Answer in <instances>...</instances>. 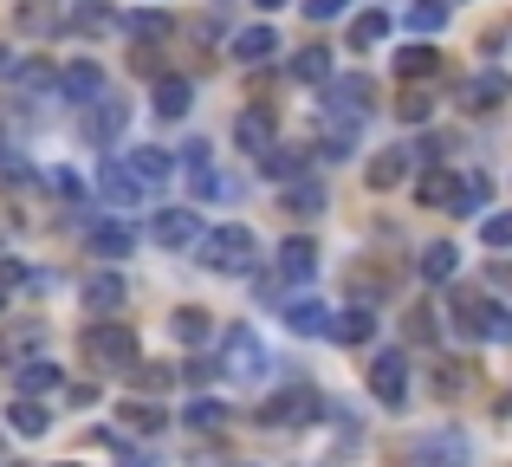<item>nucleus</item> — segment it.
<instances>
[{"label":"nucleus","instance_id":"39448f33","mask_svg":"<svg viewBox=\"0 0 512 467\" xmlns=\"http://www.w3.org/2000/svg\"><path fill=\"white\" fill-rule=\"evenodd\" d=\"M221 370L234 383H260L266 377V344L253 338L247 325H227V338H221Z\"/></svg>","mask_w":512,"mask_h":467},{"label":"nucleus","instance_id":"7c9ffc66","mask_svg":"<svg viewBox=\"0 0 512 467\" xmlns=\"http://www.w3.org/2000/svg\"><path fill=\"white\" fill-rule=\"evenodd\" d=\"M227 416H234L227 403H214V396H195L182 422H188V435H221V429H227Z\"/></svg>","mask_w":512,"mask_h":467},{"label":"nucleus","instance_id":"603ef678","mask_svg":"<svg viewBox=\"0 0 512 467\" xmlns=\"http://www.w3.org/2000/svg\"><path fill=\"white\" fill-rule=\"evenodd\" d=\"M344 7H350V0H305V13H312V20H338Z\"/></svg>","mask_w":512,"mask_h":467},{"label":"nucleus","instance_id":"4468645a","mask_svg":"<svg viewBox=\"0 0 512 467\" xmlns=\"http://www.w3.org/2000/svg\"><path fill=\"white\" fill-rule=\"evenodd\" d=\"M13 26H20L26 39H46V33L65 26V13H59V0H20V7H13Z\"/></svg>","mask_w":512,"mask_h":467},{"label":"nucleus","instance_id":"a19ab883","mask_svg":"<svg viewBox=\"0 0 512 467\" xmlns=\"http://www.w3.org/2000/svg\"><path fill=\"white\" fill-rule=\"evenodd\" d=\"M448 0H415V7H409V26H415V33H441V26H448Z\"/></svg>","mask_w":512,"mask_h":467},{"label":"nucleus","instance_id":"5fc2aeb1","mask_svg":"<svg viewBox=\"0 0 512 467\" xmlns=\"http://www.w3.org/2000/svg\"><path fill=\"white\" fill-rule=\"evenodd\" d=\"M7 65H13V59H7V46H0V72H7Z\"/></svg>","mask_w":512,"mask_h":467},{"label":"nucleus","instance_id":"6e6d98bb","mask_svg":"<svg viewBox=\"0 0 512 467\" xmlns=\"http://www.w3.org/2000/svg\"><path fill=\"white\" fill-rule=\"evenodd\" d=\"M260 7H286V0H260Z\"/></svg>","mask_w":512,"mask_h":467},{"label":"nucleus","instance_id":"9d476101","mask_svg":"<svg viewBox=\"0 0 512 467\" xmlns=\"http://www.w3.org/2000/svg\"><path fill=\"white\" fill-rule=\"evenodd\" d=\"M325 338H338V344H370V338H376V312H370L363 299H350L344 312H331Z\"/></svg>","mask_w":512,"mask_h":467},{"label":"nucleus","instance_id":"4d7b16f0","mask_svg":"<svg viewBox=\"0 0 512 467\" xmlns=\"http://www.w3.org/2000/svg\"><path fill=\"white\" fill-rule=\"evenodd\" d=\"M0 312H7V292H0Z\"/></svg>","mask_w":512,"mask_h":467},{"label":"nucleus","instance_id":"6e6552de","mask_svg":"<svg viewBox=\"0 0 512 467\" xmlns=\"http://www.w3.org/2000/svg\"><path fill=\"white\" fill-rule=\"evenodd\" d=\"M150 240H156V247H195V240H201V215H195V208H156Z\"/></svg>","mask_w":512,"mask_h":467},{"label":"nucleus","instance_id":"dca6fc26","mask_svg":"<svg viewBox=\"0 0 512 467\" xmlns=\"http://www.w3.org/2000/svg\"><path fill=\"white\" fill-rule=\"evenodd\" d=\"M117 416H124V429H130V435H163L169 409L156 403V396H124V403H117Z\"/></svg>","mask_w":512,"mask_h":467},{"label":"nucleus","instance_id":"aec40b11","mask_svg":"<svg viewBox=\"0 0 512 467\" xmlns=\"http://www.w3.org/2000/svg\"><path fill=\"white\" fill-rule=\"evenodd\" d=\"M318 273V247L305 234H292L286 247H279V279H292V286H305V279Z\"/></svg>","mask_w":512,"mask_h":467},{"label":"nucleus","instance_id":"49530a36","mask_svg":"<svg viewBox=\"0 0 512 467\" xmlns=\"http://www.w3.org/2000/svg\"><path fill=\"white\" fill-rule=\"evenodd\" d=\"M130 33H137V39H163V33H169V13H163V7L137 13V20H130Z\"/></svg>","mask_w":512,"mask_h":467},{"label":"nucleus","instance_id":"13d9d810","mask_svg":"<svg viewBox=\"0 0 512 467\" xmlns=\"http://www.w3.org/2000/svg\"><path fill=\"white\" fill-rule=\"evenodd\" d=\"M52 467H72V461H52Z\"/></svg>","mask_w":512,"mask_h":467},{"label":"nucleus","instance_id":"2eb2a0df","mask_svg":"<svg viewBox=\"0 0 512 467\" xmlns=\"http://www.w3.org/2000/svg\"><path fill=\"white\" fill-rule=\"evenodd\" d=\"M454 195H461V176H454V169H428V176L415 182V202L435 208V215H454Z\"/></svg>","mask_w":512,"mask_h":467},{"label":"nucleus","instance_id":"393cba45","mask_svg":"<svg viewBox=\"0 0 512 467\" xmlns=\"http://www.w3.org/2000/svg\"><path fill=\"white\" fill-rule=\"evenodd\" d=\"M124 124H130V104H117V98H98V111H85V137L91 143H111Z\"/></svg>","mask_w":512,"mask_h":467},{"label":"nucleus","instance_id":"f257e3e1","mask_svg":"<svg viewBox=\"0 0 512 467\" xmlns=\"http://www.w3.org/2000/svg\"><path fill=\"white\" fill-rule=\"evenodd\" d=\"M195 253H201V266H208V273L240 279V273H253V260H260V240H253L247 221H227V228H201Z\"/></svg>","mask_w":512,"mask_h":467},{"label":"nucleus","instance_id":"f704fd0d","mask_svg":"<svg viewBox=\"0 0 512 467\" xmlns=\"http://www.w3.org/2000/svg\"><path fill=\"white\" fill-rule=\"evenodd\" d=\"M292 78H299V85H325L331 78V46H299L292 52Z\"/></svg>","mask_w":512,"mask_h":467},{"label":"nucleus","instance_id":"473e14b6","mask_svg":"<svg viewBox=\"0 0 512 467\" xmlns=\"http://www.w3.org/2000/svg\"><path fill=\"white\" fill-rule=\"evenodd\" d=\"M383 39H389V13L383 7H370V13L350 20V52H370V46H383Z\"/></svg>","mask_w":512,"mask_h":467},{"label":"nucleus","instance_id":"864d4df0","mask_svg":"<svg viewBox=\"0 0 512 467\" xmlns=\"http://www.w3.org/2000/svg\"><path fill=\"white\" fill-rule=\"evenodd\" d=\"M52 189H59L65 202H85V182H78V176H65V169H59V176H52Z\"/></svg>","mask_w":512,"mask_h":467},{"label":"nucleus","instance_id":"a18cd8bd","mask_svg":"<svg viewBox=\"0 0 512 467\" xmlns=\"http://www.w3.org/2000/svg\"><path fill=\"white\" fill-rule=\"evenodd\" d=\"M428 111H435V98H428V91H402V104H396L402 124H428Z\"/></svg>","mask_w":512,"mask_h":467},{"label":"nucleus","instance_id":"79ce46f5","mask_svg":"<svg viewBox=\"0 0 512 467\" xmlns=\"http://www.w3.org/2000/svg\"><path fill=\"white\" fill-rule=\"evenodd\" d=\"M493 182L487 176H461V195H454V215H474V208H487Z\"/></svg>","mask_w":512,"mask_h":467},{"label":"nucleus","instance_id":"3c124183","mask_svg":"<svg viewBox=\"0 0 512 467\" xmlns=\"http://www.w3.org/2000/svg\"><path fill=\"white\" fill-rule=\"evenodd\" d=\"M130 65L150 72V78H163V59H156V46H143V39H137V52H130Z\"/></svg>","mask_w":512,"mask_h":467},{"label":"nucleus","instance_id":"c9c22d12","mask_svg":"<svg viewBox=\"0 0 512 467\" xmlns=\"http://www.w3.org/2000/svg\"><path fill=\"white\" fill-rule=\"evenodd\" d=\"M441 72V52L435 46H402L396 52V78H435Z\"/></svg>","mask_w":512,"mask_h":467},{"label":"nucleus","instance_id":"c756f323","mask_svg":"<svg viewBox=\"0 0 512 467\" xmlns=\"http://www.w3.org/2000/svg\"><path fill=\"white\" fill-rule=\"evenodd\" d=\"M286 215H299V221L325 215V189H318L312 176H292V182H286Z\"/></svg>","mask_w":512,"mask_h":467},{"label":"nucleus","instance_id":"423d86ee","mask_svg":"<svg viewBox=\"0 0 512 467\" xmlns=\"http://www.w3.org/2000/svg\"><path fill=\"white\" fill-rule=\"evenodd\" d=\"M370 396L383 409H402V403H409V357H402V351H376L370 357Z\"/></svg>","mask_w":512,"mask_h":467},{"label":"nucleus","instance_id":"ddd939ff","mask_svg":"<svg viewBox=\"0 0 512 467\" xmlns=\"http://www.w3.org/2000/svg\"><path fill=\"white\" fill-rule=\"evenodd\" d=\"M59 91H65V104H91L104 91V72H98V59H72L59 72Z\"/></svg>","mask_w":512,"mask_h":467},{"label":"nucleus","instance_id":"2f4dec72","mask_svg":"<svg viewBox=\"0 0 512 467\" xmlns=\"http://www.w3.org/2000/svg\"><path fill=\"white\" fill-rule=\"evenodd\" d=\"M182 176H188V189H195L201 202H208V195L221 189V182H214V163H208V143H195V150H182Z\"/></svg>","mask_w":512,"mask_h":467},{"label":"nucleus","instance_id":"7ed1b4c3","mask_svg":"<svg viewBox=\"0 0 512 467\" xmlns=\"http://www.w3.org/2000/svg\"><path fill=\"white\" fill-rule=\"evenodd\" d=\"M318 416H325V396H318L312 383H286L279 396H266V403L253 409V422H266V429H312Z\"/></svg>","mask_w":512,"mask_h":467},{"label":"nucleus","instance_id":"c85d7f7f","mask_svg":"<svg viewBox=\"0 0 512 467\" xmlns=\"http://www.w3.org/2000/svg\"><path fill=\"white\" fill-rule=\"evenodd\" d=\"M253 163H260L266 176L292 182V176H305V163H312V150H292V143H273V150H266V156H253Z\"/></svg>","mask_w":512,"mask_h":467},{"label":"nucleus","instance_id":"412c9836","mask_svg":"<svg viewBox=\"0 0 512 467\" xmlns=\"http://www.w3.org/2000/svg\"><path fill=\"white\" fill-rule=\"evenodd\" d=\"M7 429H13V435H46V429H52L46 396H13V403H7Z\"/></svg>","mask_w":512,"mask_h":467},{"label":"nucleus","instance_id":"4be33fe9","mask_svg":"<svg viewBox=\"0 0 512 467\" xmlns=\"http://www.w3.org/2000/svg\"><path fill=\"white\" fill-rule=\"evenodd\" d=\"M273 52H279V33H273V26H240V33H234V59L247 65V72H253V65H266Z\"/></svg>","mask_w":512,"mask_h":467},{"label":"nucleus","instance_id":"72a5a7b5","mask_svg":"<svg viewBox=\"0 0 512 467\" xmlns=\"http://www.w3.org/2000/svg\"><path fill=\"white\" fill-rule=\"evenodd\" d=\"M286 325L299 331V338H325L331 312H325V305H318V299H292V305H286Z\"/></svg>","mask_w":512,"mask_h":467},{"label":"nucleus","instance_id":"8fccbe9b","mask_svg":"<svg viewBox=\"0 0 512 467\" xmlns=\"http://www.w3.org/2000/svg\"><path fill=\"white\" fill-rule=\"evenodd\" d=\"M13 286H33V273L20 260H0V292H13Z\"/></svg>","mask_w":512,"mask_h":467},{"label":"nucleus","instance_id":"6ab92c4d","mask_svg":"<svg viewBox=\"0 0 512 467\" xmlns=\"http://www.w3.org/2000/svg\"><path fill=\"white\" fill-rule=\"evenodd\" d=\"M415 266H422V279H428V286H448V279L461 273V247H454V240H428Z\"/></svg>","mask_w":512,"mask_h":467},{"label":"nucleus","instance_id":"9b49d317","mask_svg":"<svg viewBox=\"0 0 512 467\" xmlns=\"http://www.w3.org/2000/svg\"><path fill=\"white\" fill-rule=\"evenodd\" d=\"M124 169H130V182H137V189H163V182L175 176L169 150H156V143H143V150H130V156H124Z\"/></svg>","mask_w":512,"mask_h":467},{"label":"nucleus","instance_id":"ea45409f","mask_svg":"<svg viewBox=\"0 0 512 467\" xmlns=\"http://www.w3.org/2000/svg\"><path fill=\"white\" fill-rule=\"evenodd\" d=\"M98 182H104V195H111L117 208H130V202L143 195L137 182H130V169H124V163H104V169H98Z\"/></svg>","mask_w":512,"mask_h":467},{"label":"nucleus","instance_id":"b1692460","mask_svg":"<svg viewBox=\"0 0 512 467\" xmlns=\"http://www.w3.org/2000/svg\"><path fill=\"white\" fill-rule=\"evenodd\" d=\"M85 240H91V253H98V260H124V253L137 247V234H130L124 221H91Z\"/></svg>","mask_w":512,"mask_h":467},{"label":"nucleus","instance_id":"f8f14e48","mask_svg":"<svg viewBox=\"0 0 512 467\" xmlns=\"http://www.w3.org/2000/svg\"><path fill=\"white\" fill-rule=\"evenodd\" d=\"M234 143H240V150H247V156H266V150H273V111H266V104H260V111H240L234 117Z\"/></svg>","mask_w":512,"mask_h":467},{"label":"nucleus","instance_id":"cd10ccee","mask_svg":"<svg viewBox=\"0 0 512 467\" xmlns=\"http://www.w3.org/2000/svg\"><path fill=\"white\" fill-rule=\"evenodd\" d=\"M188 98H195V85H188V78H175V72H163V78H156V91H150L156 117H182Z\"/></svg>","mask_w":512,"mask_h":467},{"label":"nucleus","instance_id":"f3484780","mask_svg":"<svg viewBox=\"0 0 512 467\" xmlns=\"http://www.w3.org/2000/svg\"><path fill=\"white\" fill-rule=\"evenodd\" d=\"M506 98H512V78L506 72H480V78H467V91H461L467 111H500Z\"/></svg>","mask_w":512,"mask_h":467},{"label":"nucleus","instance_id":"5701e85b","mask_svg":"<svg viewBox=\"0 0 512 467\" xmlns=\"http://www.w3.org/2000/svg\"><path fill=\"white\" fill-rule=\"evenodd\" d=\"M409 169H415V150H402V143H396V150L370 156V169H363V182H370V189H396V182L409 176Z\"/></svg>","mask_w":512,"mask_h":467},{"label":"nucleus","instance_id":"09e8293b","mask_svg":"<svg viewBox=\"0 0 512 467\" xmlns=\"http://www.w3.org/2000/svg\"><path fill=\"white\" fill-rule=\"evenodd\" d=\"M111 26V7H78V33H104Z\"/></svg>","mask_w":512,"mask_h":467},{"label":"nucleus","instance_id":"58836bf2","mask_svg":"<svg viewBox=\"0 0 512 467\" xmlns=\"http://www.w3.org/2000/svg\"><path fill=\"white\" fill-rule=\"evenodd\" d=\"M467 390H474V364H461V357H454V364L435 370V396H441V403H454V396H467Z\"/></svg>","mask_w":512,"mask_h":467},{"label":"nucleus","instance_id":"f03ea898","mask_svg":"<svg viewBox=\"0 0 512 467\" xmlns=\"http://www.w3.org/2000/svg\"><path fill=\"white\" fill-rule=\"evenodd\" d=\"M78 357H85L91 370H130L137 364V331H130L124 318H91V325L78 331Z\"/></svg>","mask_w":512,"mask_h":467},{"label":"nucleus","instance_id":"de8ad7c7","mask_svg":"<svg viewBox=\"0 0 512 467\" xmlns=\"http://www.w3.org/2000/svg\"><path fill=\"white\" fill-rule=\"evenodd\" d=\"M214 370H221V364H214V357H188V364H182V370H175V377H182V383H188V390H201V383H208V377H214Z\"/></svg>","mask_w":512,"mask_h":467},{"label":"nucleus","instance_id":"e433bc0d","mask_svg":"<svg viewBox=\"0 0 512 467\" xmlns=\"http://www.w3.org/2000/svg\"><path fill=\"white\" fill-rule=\"evenodd\" d=\"M124 377H130V396H163L169 383H175V370L169 364H130Z\"/></svg>","mask_w":512,"mask_h":467},{"label":"nucleus","instance_id":"4c0bfd02","mask_svg":"<svg viewBox=\"0 0 512 467\" xmlns=\"http://www.w3.org/2000/svg\"><path fill=\"white\" fill-rule=\"evenodd\" d=\"M169 331H175V338H182V344H201V338H208V331H214L208 305H182V312L169 318Z\"/></svg>","mask_w":512,"mask_h":467},{"label":"nucleus","instance_id":"20e7f679","mask_svg":"<svg viewBox=\"0 0 512 467\" xmlns=\"http://www.w3.org/2000/svg\"><path fill=\"white\" fill-rule=\"evenodd\" d=\"M389 467H467V442L454 429L409 435V442H389Z\"/></svg>","mask_w":512,"mask_h":467},{"label":"nucleus","instance_id":"bb28decb","mask_svg":"<svg viewBox=\"0 0 512 467\" xmlns=\"http://www.w3.org/2000/svg\"><path fill=\"white\" fill-rule=\"evenodd\" d=\"M52 390H65V370L46 364V357H26L20 364V396H52Z\"/></svg>","mask_w":512,"mask_h":467},{"label":"nucleus","instance_id":"a878e982","mask_svg":"<svg viewBox=\"0 0 512 467\" xmlns=\"http://www.w3.org/2000/svg\"><path fill=\"white\" fill-rule=\"evenodd\" d=\"M441 338V305H409V312H402V344H435Z\"/></svg>","mask_w":512,"mask_h":467},{"label":"nucleus","instance_id":"0eeeda50","mask_svg":"<svg viewBox=\"0 0 512 467\" xmlns=\"http://www.w3.org/2000/svg\"><path fill=\"white\" fill-rule=\"evenodd\" d=\"M370 98H376V85H370L363 72L325 78V111H331V117H363V111H370Z\"/></svg>","mask_w":512,"mask_h":467},{"label":"nucleus","instance_id":"1a4fd4ad","mask_svg":"<svg viewBox=\"0 0 512 467\" xmlns=\"http://www.w3.org/2000/svg\"><path fill=\"white\" fill-rule=\"evenodd\" d=\"M39 351H46V325H39V318H20V325L0 331V364L7 370H20L26 357H39Z\"/></svg>","mask_w":512,"mask_h":467},{"label":"nucleus","instance_id":"a211bd4d","mask_svg":"<svg viewBox=\"0 0 512 467\" xmlns=\"http://www.w3.org/2000/svg\"><path fill=\"white\" fill-rule=\"evenodd\" d=\"M124 299H130V286H124L117 273H91V279H85V305H91L98 318H117V312H124Z\"/></svg>","mask_w":512,"mask_h":467},{"label":"nucleus","instance_id":"37998d69","mask_svg":"<svg viewBox=\"0 0 512 467\" xmlns=\"http://www.w3.org/2000/svg\"><path fill=\"white\" fill-rule=\"evenodd\" d=\"M20 182H33V169H26V163H20V150L0 137V189H20Z\"/></svg>","mask_w":512,"mask_h":467},{"label":"nucleus","instance_id":"c03bdc74","mask_svg":"<svg viewBox=\"0 0 512 467\" xmlns=\"http://www.w3.org/2000/svg\"><path fill=\"white\" fill-rule=\"evenodd\" d=\"M480 240H487V247H500V253H512V208H506V215H487V221H480Z\"/></svg>","mask_w":512,"mask_h":467}]
</instances>
